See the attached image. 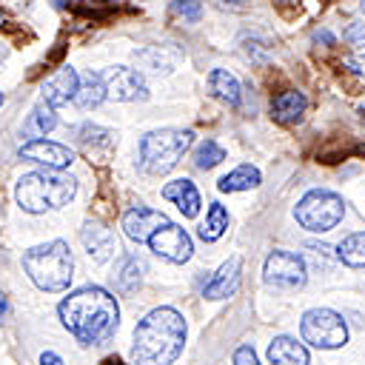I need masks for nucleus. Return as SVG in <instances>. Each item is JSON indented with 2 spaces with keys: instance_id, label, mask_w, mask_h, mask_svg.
I'll return each mask as SVG.
<instances>
[{
  "instance_id": "1",
  "label": "nucleus",
  "mask_w": 365,
  "mask_h": 365,
  "mask_svg": "<svg viewBox=\"0 0 365 365\" xmlns=\"http://www.w3.org/2000/svg\"><path fill=\"white\" fill-rule=\"evenodd\" d=\"M60 319L80 342L97 345V342H106L117 331L120 308H117V299L106 288L86 285L60 302Z\"/></svg>"
},
{
  "instance_id": "2",
  "label": "nucleus",
  "mask_w": 365,
  "mask_h": 365,
  "mask_svg": "<svg viewBox=\"0 0 365 365\" xmlns=\"http://www.w3.org/2000/svg\"><path fill=\"white\" fill-rule=\"evenodd\" d=\"M185 342V319L174 308H154L148 311L137 328L131 342V362L134 365H171Z\"/></svg>"
},
{
  "instance_id": "3",
  "label": "nucleus",
  "mask_w": 365,
  "mask_h": 365,
  "mask_svg": "<svg viewBox=\"0 0 365 365\" xmlns=\"http://www.w3.org/2000/svg\"><path fill=\"white\" fill-rule=\"evenodd\" d=\"M74 194H77L74 177H68L63 171H54V168L23 174L17 180V188H14L17 205L23 211H31V214H40L46 208H60V205L71 202Z\"/></svg>"
},
{
  "instance_id": "4",
  "label": "nucleus",
  "mask_w": 365,
  "mask_h": 365,
  "mask_svg": "<svg viewBox=\"0 0 365 365\" xmlns=\"http://www.w3.org/2000/svg\"><path fill=\"white\" fill-rule=\"evenodd\" d=\"M23 268H26V274L31 277V282L37 288H43V291H66L68 282H71L74 262H71L68 245L63 240H54V242H46V245H37V248L26 251Z\"/></svg>"
},
{
  "instance_id": "5",
  "label": "nucleus",
  "mask_w": 365,
  "mask_h": 365,
  "mask_svg": "<svg viewBox=\"0 0 365 365\" xmlns=\"http://www.w3.org/2000/svg\"><path fill=\"white\" fill-rule=\"evenodd\" d=\"M191 131L182 128H160V131H148L140 140V163L148 174H165L171 171L180 157L188 151L191 145Z\"/></svg>"
},
{
  "instance_id": "6",
  "label": "nucleus",
  "mask_w": 365,
  "mask_h": 365,
  "mask_svg": "<svg viewBox=\"0 0 365 365\" xmlns=\"http://www.w3.org/2000/svg\"><path fill=\"white\" fill-rule=\"evenodd\" d=\"M345 214V202L342 197H336L334 191H325V188H311L294 208V217L302 228L308 231H331Z\"/></svg>"
},
{
  "instance_id": "7",
  "label": "nucleus",
  "mask_w": 365,
  "mask_h": 365,
  "mask_svg": "<svg viewBox=\"0 0 365 365\" xmlns=\"http://www.w3.org/2000/svg\"><path fill=\"white\" fill-rule=\"evenodd\" d=\"M299 331H302V339L314 348H342L345 339H348V328H345V319L331 311V308H311L302 314V322H299Z\"/></svg>"
},
{
  "instance_id": "8",
  "label": "nucleus",
  "mask_w": 365,
  "mask_h": 365,
  "mask_svg": "<svg viewBox=\"0 0 365 365\" xmlns=\"http://www.w3.org/2000/svg\"><path fill=\"white\" fill-rule=\"evenodd\" d=\"M265 282L274 288H302L305 285V259L294 251H271L265 259Z\"/></svg>"
},
{
  "instance_id": "9",
  "label": "nucleus",
  "mask_w": 365,
  "mask_h": 365,
  "mask_svg": "<svg viewBox=\"0 0 365 365\" xmlns=\"http://www.w3.org/2000/svg\"><path fill=\"white\" fill-rule=\"evenodd\" d=\"M148 245H151V251H154L157 257H163V259H168V262H177V265L185 262V259L191 257V251H194L191 237L185 234V228H180V225H174V222H165L163 228H157V231L151 234Z\"/></svg>"
},
{
  "instance_id": "10",
  "label": "nucleus",
  "mask_w": 365,
  "mask_h": 365,
  "mask_svg": "<svg viewBox=\"0 0 365 365\" xmlns=\"http://www.w3.org/2000/svg\"><path fill=\"white\" fill-rule=\"evenodd\" d=\"M103 83H106V97H111L117 103H131V100H145L148 97L143 74L134 71V68H125V66L108 68L103 74Z\"/></svg>"
},
{
  "instance_id": "11",
  "label": "nucleus",
  "mask_w": 365,
  "mask_h": 365,
  "mask_svg": "<svg viewBox=\"0 0 365 365\" xmlns=\"http://www.w3.org/2000/svg\"><path fill=\"white\" fill-rule=\"evenodd\" d=\"M17 154H20V160L40 163V165L54 168V171L71 165V160H74L71 148H66V145H60V143H51V140H43V137H40V140H29V143H23V145L17 148Z\"/></svg>"
},
{
  "instance_id": "12",
  "label": "nucleus",
  "mask_w": 365,
  "mask_h": 365,
  "mask_svg": "<svg viewBox=\"0 0 365 365\" xmlns=\"http://www.w3.org/2000/svg\"><path fill=\"white\" fill-rule=\"evenodd\" d=\"M165 222H168L165 214H160V211H154V208H148V205H134V208L125 211V217H123V231H125V237H131V240H137V242H148L151 234H154L157 228H163Z\"/></svg>"
},
{
  "instance_id": "13",
  "label": "nucleus",
  "mask_w": 365,
  "mask_h": 365,
  "mask_svg": "<svg viewBox=\"0 0 365 365\" xmlns=\"http://www.w3.org/2000/svg\"><path fill=\"white\" fill-rule=\"evenodd\" d=\"M80 240H83V245L94 262H106L117 254V240H114L111 228H106L100 222H86L80 231Z\"/></svg>"
},
{
  "instance_id": "14",
  "label": "nucleus",
  "mask_w": 365,
  "mask_h": 365,
  "mask_svg": "<svg viewBox=\"0 0 365 365\" xmlns=\"http://www.w3.org/2000/svg\"><path fill=\"white\" fill-rule=\"evenodd\" d=\"M240 271H242V259L240 257H231L228 262H222L220 271L208 279L202 297L205 299H225V297H231L237 291V285H240Z\"/></svg>"
},
{
  "instance_id": "15",
  "label": "nucleus",
  "mask_w": 365,
  "mask_h": 365,
  "mask_svg": "<svg viewBox=\"0 0 365 365\" xmlns=\"http://www.w3.org/2000/svg\"><path fill=\"white\" fill-rule=\"evenodd\" d=\"M77 86H80V77H77V71L71 68V66H63L46 86H43V100L48 103V106H66L68 100H74V94H77Z\"/></svg>"
},
{
  "instance_id": "16",
  "label": "nucleus",
  "mask_w": 365,
  "mask_h": 365,
  "mask_svg": "<svg viewBox=\"0 0 365 365\" xmlns=\"http://www.w3.org/2000/svg\"><path fill=\"white\" fill-rule=\"evenodd\" d=\"M163 197L171 200V202L182 211V217H197V214H200V191H197V185H194L191 180H185V177L168 182V185L163 188Z\"/></svg>"
},
{
  "instance_id": "17",
  "label": "nucleus",
  "mask_w": 365,
  "mask_h": 365,
  "mask_svg": "<svg viewBox=\"0 0 365 365\" xmlns=\"http://www.w3.org/2000/svg\"><path fill=\"white\" fill-rule=\"evenodd\" d=\"M302 111H305V97H302V91H279L274 100H271V117L277 120V123H282V125H291V123H297L299 117H302Z\"/></svg>"
},
{
  "instance_id": "18",
  "label": "nucleus",
  "mask_w": 365,
  "mask_h": 365,
  "mask_svg": "<svg viewBox=\"0 0 365 365\" xmlns=\"http://www.w3.org/2000/svg\"><path fill=\"white\" fill-rule=\"evenodd\" d=\"M268 362L271 365H308V351L302 348V342L291 336H277L268 345Z\"/></svg>"
},
{
  "instance_id": "19",
  "label": "nucleus",
  "mask_w": 365,
  "mask_h": 365,
  "mask_svg": "<svg viewBox=\"0 0 365 365\" xmlns=\"http://www.w3.org/2000/svg\"><path fill=\"white\" fill-rule=\"evenodd\" d=\"M54 125H57L54 106H48L46 100H40V103L29 111V117H26V123H23V137H29V140H40V137H46Z\"/></svg>"
},
{
  "instance_id": "20",
  "label": "nucleus",
  "mask_w": 365,
  "mask_h": 365,
  "mask_svg": "<svg viewBox=\"0 0 365 365\" xmlns=\"http://www.w3.org/2000/svg\"><path fill=\"white\" fill-rule=\"evenodd\" d=\"M140 277H143V262L131 254L120 257L117 265H114V274H111V282H114V291L120 294H128L140 285Z\"/></svg>"
},
{
  "instance_id": "21",
  "label": "nucleus",
  "mask_w": 365,
  "mask_h": 365,
  "mask_svg": "<svg viewBox=\"0 0 365 365\" xmlns=\"http://www.w3.org/2000/svg\"><path fill=\"white\" fill-rule=\"evenodd\" d=\"M208 88H211V94H214L217 100H222V103H228V106H237V103H240V83H237V77H234L231 71H225V68H214V71L208 74Z\"/></svg>"
},
{
  "instance_id": "22",
  "label": "nucleus",
  "mask_w": 365,
  "mask_h": 365,
  "mask_svg": "<svg viewBox=\"0 0 365 365\" xmlns=\"http://www.w3.org/2000/svg\"><path fill=\"white\" fill-rule=\"evenodd\" d=\"M259 168H254L251 163H242V165H237L234 171H228L220 182H217V188L220 191H225V194H231V191H245V188H254V185H259Z\"/></svg>"
},
{
  "instance_id": "23",
  "label": "nucleus",
  "mask_w": 365,
  "mask_h": 365,
  "mask_svg": "<svg viewBox=\"0 0 365 365\" xmlns=\"http://www.w3.org/2000/svg\"><path fill=\"white\" fill-rule=\"evenodd\" d=\"M106 100V83L100 74H83L80 77V86H77V94H74V103L80 108H94Z\"/></svg>"
},
{
  "instance_id": "24",
  "label": "nucleus",
  "mask_w": 365,
  "mask_h": 365,
  "mask_svg": "<svg viewBox=\"0 0 365 365\" xmlns=\"http://www.w3.org/2000/svg\"><path fill=\"white\" fill-rule=\"evenodd\" d=\"M336 257L351 268H365V231L345 237L336 248Z\"/></svg>"
},
{
  "instance_id": "25",
  "label": "nucleus",
  "mask_w": 365,
  "mask_h": 365,
  "mask_svg": "<svg viewBox=\"0 0 365 365\" xmlns=\"http://www.w3.org/2000/svg\"><path fill=\"white\" fill-rule=\"evenodd\" d=\"M225 228H228V211L220 202H211V208L205 214V222L200 225V237L214 242V240H220L225 234Z\"/></svg>"
},
{
  "instance_id": "26",
  "label": "nucleus",
  "mask_w": 365,
  "mask_h": 365,
  "mask_svg": "<svg viewBox=\"0 0 365 365\" xmlns=\"http://www.w3.org/2000/svg\"><path fill=\"white\" fill-rule=\"evenodd\" d=\"M222 160H225V148H220L214 140H202V143L197 145V151H194V165H197L200 171H208V168L220 165Z\"/></svg>"
},
{
  "instance_id": "27",
  "label": "nucleus",
  "mask_w": 365,
  "mask_h": 365,
  "mask_svg": "<svg viewBox=\"0 0 365 365\" xmlns=\"http://www.w3.org/2000/svg\"><path fill=\"white\" fill-rule=\"evenodd\" d=\"M168 11H171V17H182V23H197L202 17L200 0H174L168 6Z\"/></svg>"
},
{
  "instance_id": "28",
  "label": "nucleus",
  "mask_w": 365,
  "mask_h": 365,
  "mask_svg": "<svg viewBox=\"0 0 365 365\" xmlns=\"http://www.w3.org/2000/svg\"><path fill=\"white\" fill-rule=\"evenodd\" d=\"M345 40L351 46H365V23H351L345 31Z\"/></svg>"
},
{
  "instance_id": "29",
  "label": "nucleus",
  "mask_w": 365,
  "mask_h": 365,
  "mask_svg": "<svg viewBox=\"0 0 365 365\" xmlns=\"http://www.w3.org/2000/svg\"><path fill=\"white\" fill-rule=\"evenodd\" d=\"M234 365H259V359H257V354H254L251 345H242L234 354Z\"/></svg>"
},
{
  "instance_id": "30",
  "label": "nucleus",
  "mask_w": 365,
  "mask_h": 365,
  "mask_svg": "<svg viewBox=\"0 0 365 365\" xmlns=\"http://www.w3.org/2000/svg\"><path fill=\"white\" fill-rule=\"evenodd\" d=\"M342 66H348V68L356 71V74H365V57H345Z\"/></svg>"
},
{
  "instance_id": "31",
  "label": "nucleus",
  "mask_w": 365,
  "mask_h": 365,
  "mask_svg": "<svg viewBox=\"0 0 365 365\" xmlns=\"http://www.w3.org/2000/svg\"><path fill=\"white\" fill-rule=\"evenodd\" d=\"M40 365H63V359H60L54 351H43V356H40Z\"/></svg>"
},
{
  "instance_id": "32",
  "label": "nucleus",
  "mask_w": 365,
  "mask_h": 365,
  "mask_svg": "<svg viewBox=\"0 0 365 365\" xmlns=\"http://www.w3.org/2000/svg\"><path fill=\"white\" fill-rule=\"evenodd\" d=\"M3 317H6V294L0 291V319H3Z\"/></svg>"
},
{
  "instance_id": "33",
  "label": "nucleus",
  "mask_w": 365,
  "mask_h": 365,
  "mask_svg": "<svg viewBox=\"0 0 365 365\" xmlns=\"http://www.w3.org/2000/svg\"><path fill=\"white\" fill-rule=\"evenodd\" d=\"M66 3H68V0H51V6H54V9H63Z\"/></svg>"
},
{
  "instance_id": "34",
  "label": "nucleus",
  "mask_w": 365,
  "mask_h": 365,
  "mask_svg": "<svg viewBox=\"0 0 365 365\" xmlns=\"http://www.w3.org/2000/svg\"><path fill=\"white\" fill-rule=\"evenodd\" d=\"M3 23H6V14H3V11H0V26H3Z\"/></svg>"
},
{
  "instance_id": "35",
  "label": "nucleus",
  "mask_w": 365,
  "mask_h": 365,
  "mask_svg": "<svg viewBox=\"0 0 365 365\" xmlns=\"http://www.w3.org/2000/svg\"><path fill=\"white\" fill-rule=\"evenodd\" d=\"M0 106H3V91H0Z\"/></svg>"
},
{
  "instance_id": "36",
  "label": "nucleus",
  "mask_w": 365,
  "mask_h": 365,
  "mask_svg": "<svg viewBox=\"0 0 365 365\" xmlns=\"http://www.w3.org/2000/svg\"><path fill=\"white\" fill-rule=\"evenodd\" d=\"M362 117H365V108H362Z\"/></svg>"
},
{
  "instance_id": "37",
  "label": "nucleus",
  "mask_w": 365,
  "mask_h": 365,
  "mask_svg": "<svg viewBox=\"0 0 365 365\" xmlns=\"http://www.w3.org/2000/svg\"><path fill=\"white\" fill-rule=\"evenodd\" d=\"M362 9H365V0H362Z\"/></svg>"
},
{
  "instance_id": "38",
  "label": "nucleus",
  "mask_w": 365,
  "mask_h": 365,
  "mask_svg": "<svg viewBox=\"0 0 365 365\" xmlns=\"http://www.w3.org/2000/svg\"><path fill=\"white\" fill-rule=\"evenodd\" d=\"M279 3H288V0H279Z\"/></svg>"
}]
</instances>
